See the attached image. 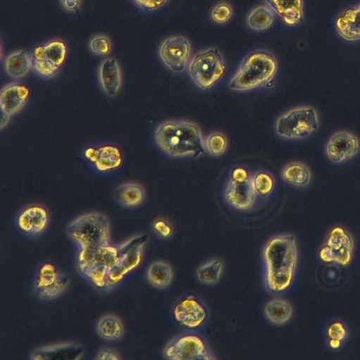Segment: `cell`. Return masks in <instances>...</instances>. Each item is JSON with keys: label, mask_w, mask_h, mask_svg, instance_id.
I'll return each mask as SVG.
<instances>
[{"label": "cell", "mask_w": 360, "mask_h": 360, "mask_svg": "<svg viewBox=\"0 0 360 360\" xmlns=\"http://www.w3.org/2000/svg\"><path fill=\"white\" fill-rule=\"evenodd\" d=\"M66 53V46L61 41H52L37 46L31 56L32 68L42 77L51 78L59 71Z\"/></svg>", "instance_id": "4fadbf2b"}, {"label": "cell", "mask_w": 360, "mask_h": 360, "mask_svg": "<svg viewBox=\"0 0 360 360\" xmlns=\"http://www.w3.org/2000/svg\"><path fill=\"white\" fill-rule=\"evenodd\" d=\"M99 82L104 92L113 97L118 94L121 86V72L115 58L105 59L99 69Z\"/></svg>", "instance_id": "603a6c76"}, {"label": "cell", "mask_w": 360, "mask_h": 360, "mask_svg": "<svg viewBox=\"0 0 360 360\" xmlns=\"http://www.w3.org/2000/svg\"><path fill=\"white\" fill-rule=\"evenodd\" d=\"M61 1L63 6L71 12H77L80 4V0H61Z\"/></svg>", "instance_id": "ab89813d"}, {"label": "cell", "mask_w": 360, "mask_h": 360, "mask_svg": "<svg viewBox=\"0 0 360 360\" xmlns=\"http://www.w3.org/2000/svg\"><path fill=\"white\" fill-rule=\"evenodd\" d=\"M29 88L19 82H12L1 89L0 96L1 110L10 116L20 111L28 102Z\"/></svg>", "instance_id": "d6986e66"}, {"label": "cell", "mask_w": 360, "mask_h": 360, "mask_svg": "<svg viewBox=\"0 0 360 360\" xmlns=\"http://www.w3.org/2000/svg\"><path fill=\"white\" fill-rule=\"evenodd\" d=\"M223 269L221 259H213L201 264L197 271L199 281L206 284L216 283L220 279Z\"/></svg>", "instance_id": "1f68e13d"}, {"label": "cell", "mask_w": 360, "mask_h": 360, "mask_svg": "<svg viewBox=\"0 0 360 360\" xmlns=\"http://www.w3.org/2000/svg\"><path fill=\"white\" fill-rule=\"evenodd\" d=\"M82 157L92 169L100 173L113 172L123 162L120 148L110 143L89 146L83 150Z\"/></svg>", "instance_id": "5bb4252c"}, {"label": "cell", "mask_w": 360, "mask_h": 360, "mask_svg": "<svg viewBox=\"0 0 360 360\" xmlns=\"http://www.w3.org/2000/svg\"><path fill=\"white\" fill-rule=\"evenodd\" d=\"M360 150L358 138L347 131H338L332 134L325 145V154L335 164L343 163L356 156Z\"/></svg>", "instance_id": "2e32d148"}, {"label": "cell", "mask_w": 360, "mask_h": 360, "mask_svg": "<svg viewBox=\"0 0 360 360\" xmlns=\"http://www.w3.org/2000/svg\"><path fill=\"white\" fill-rule=\"evenodd\" d=\"M263 283L272 294L282 295L293 285L298 263L296 238L290 234L271 237L263 248Z\"/></svg>", "instance_id": "6da1fadb"}, {"label": "cell", "mask_w": 360, "mask_h": 360, "mask_svg": "<svg viewBox=\"0 0 360 360\" xmlns=\"http://www.w3.org/2000/svg\"><path fill=\"white\" fill-rule=\"evenodd\" d=\"M119 259L118 245L92 247L77 250V266L80 273L93 287L106 291L109 272Z\"/></svg>", "instance_id": "277c9868"}, {"label": "cell", "mask_w": 360, "mask_h": 360, "mask_svg": "<svg viewBox=\"0 0 360 360\" xmlns=\"http://www.w3.org/2000/svg\"><path fill=\"white\" fill-rule=\"evenodd\" d=\"M147 278L155 288H165L172 281L173 271L171 267L163 262H152L147 268Z\"/></svg>", "instance_id": "f1b7e54d"}, {"label": "cell", "mask_w": 360, "mask_h": 360, "mask_svg": "<svg viewBox=\"0 0 360 360\" xmlns=\"http://www.w3.org/2000/svg\"><path fill=\"white\" fill-rule=\"evenodd\" d=\"M15 222L20 232L30 237H36L47 229L49 214L42 205H30L18 214Z\"/></svg>", "instance_id": "e0dca14e"}, {"label": "cell", "mask_w": 360, "mask_h": 360, "mask_svg": "<svg viewBox=\"0 0 360 360\" xmlns=\"http://www.w3.org/2000/svg\"><path fill=\"white\" fill-rule=\"evenodd\" d=\"M171 316L180 327L187 330H196L205 323L208 311L201 299L189 293L182 295L174 302Z\"/></svg>", "instance_id": "7c38bea8"}, {"label": "cell", "mask_w": 360, "mask_h": 360, "mask_svg": "<svg viewBox=\"0 0 360 360\" xmlns=\"http://www.w3.org/2000/svg\"><path fill=\"white\" fill-rule=\"evenodd\" d=\"M32 68L31 56L24 51L11 53L5 60V70L13 78L24 77Z\"/></svg>", "instance_id": "4316f807"}, {"label": "cell", "mask_w": 360, "mask_h": 360, "mask_svg": "<svg viewBox=\"0 0 360 360\" xmlns=\"http://www.w3.org/2000/svg\"><path fill=\"white\" fill-rule=\"evenodd\" d=\"M265 314L271 323L283 325L291 319L292 307L288 302L284 300L273 299L266 305Z\"/></svg>", "instance_id": "83f0119b"}, {"label": "cell", "mask_w": 360, "mask_h": 360, "mask_svg": "<svg viewBox=\"0 0 360 360\" xmlns=\"http://www.w3.org/2000/svg\"><path fill=\"white\" fill-rule=\"evenodd\" d=\"M266 5L289 27L297 26L304 19V0H263Z\"/></svg>", "instance_id": "7402d4cb"}, {"label": "cell", "mask_w": 360, "mask_h": 360, "mask_svg": "<svg viewBox=\"0 0 360 360\" xmlns=\"http://www.w3.org/2000/svg\"><path fill=\"white\" fill-rule=\"evenodd\" d=\"M69 282L68 276L56 264L43 262L35 271L32 290L39 299L49 300L63 294L68 287Z\"/></svg>", "instance_id": "30bf717a"}, {"label": "cell", "mask_w": 360, "mask_h": 360, "mask_svg": "<svg viewBox=\"0 0 360 360\" xmlns=\"http://www.w3.org/2000/svg\"><path fill=\"white\" fill-rule=\"evenodd\" d=\"M139 7L146 12L157 10L168 0H134Z\"/></svg>", "instance_id": "74e56055"}, {"label": "cell", "mask_w": 360, "mask_h": 360, "mask_svg": "<svg viewBox=\"0 0 360 360\" xmlns=\"http://www.w3.org/2000/svg\"><path fill=\"white\" fill-rule=\"evenodd\" d=\"M275 19L274 12L266 5L259 6L252 10L247 22L249 27L256 31L269 28Z\"/></svg>", "instance_id": "4dcf8cb0"}, {"label": "cell", "mask_w": 360, "mask_h": 360, "mask_svg": "<svg viewBox=\"0 0 360 360\" xmlns=\"http://www.w3.org/2000/svg\"><path fill=\"white\" fill-rule=\"evenodd\" d=\"M97 360H119L121 357L115 351L109 349H100L94 356Z\"/></svg>", "instance_id": "f35d334b"}, {"label": "cell", "mask_w": 360, "mask_h": 360, "mask_svg": "<svg viewBox=\"0 0 360 360\" xmlns=\"http://www.w3.org/2000/svg\"><path fill=\"white\" fill-rule=\"evenodd\" d=\"M89 48L97 55L106 56L110 52L111 43L106 36L97 35L90 40Z\"/></svg>", "instance_id": "d590c367"}, {"label": "cell", "mask_w": 360, "mask_h": 360, "mask_svg": "<svg viewBox=\"0 0 360 360\" xmlns=\"http://www.w3.org/2000/svg\"><path fill=\"white\" fill-rule=\"evenodd\" d=\"M97 334L106 340H118L123 335L124 328L121 321L116 316H102L96 325Z\"/></svg>", "instance_id": "484cf974"}, {"label": "cell", "mask_w": 360, "mask_h": 360, "mask_svg": "<svg viewBox=\"0 0 360 360\" xmlns=\"http://www.w3.org/2000/svg\"><path fill=\"white\" fill-rule=\"evenodd\" d=\"M252 181L257 196L266 198L274 191L275 179L270 172L266 170L260 169L255 172L252 175Z\"/></svg>", "instance_id": "d6a6232c"}, {"label": "cell", "mask_w": 360, "mask_h": 360, "mask_svg": "<svg viewBox=\"0 0 360 360\" xmlns=\"http://www.w3.org/2000/svg\"><path fill=\"white\" fill-rule=\"evenodd\" d=\"M281 176L286 183L297 188L309 186L312 177L310 169L305 164L297 161L287 164L283 168Z\"/></svg>", "instance_id": "d4e9b609"}, {"label": "cell", "mask_w": 360, "mask_h": 360, "mask_svg": "<svg viewBox=\"0 0 360 360\" xmlns=\"http://www.w3.org/2000/svg\"><path fill=\"white\" fill-rule=\"evenodd\" d=\"M158 146L168 156L175 158H197L206 150L199 127L187 120H166L154 130Z\"/></svg>", "instance_id": "7a4b0ae2"}, {"label": "cell", "mask_w": 360, "mask_h": 360, "mask_svg": "<svg viewBox=\"0 0 360 360\" xmlns=\"http://www.w3.org/2000/svg\"><path fill=\"white\" fill-rule=\"evenodd\" d=\"M66 233L77 250L111 244L110 224L102 213L89 212L73 219Z\"/></svg>", "instance_id": "5b68a950"}, {"label": "cell", "mask_w": 360, "mask_h": 360, "mask_svg": "<svg viewBox=\"0 0 360 360\" xmlns=\"http://www.w3.org/2000/svg\"><path fill=\"white\" fill-rule=\"evenodd\" d=\"M169 360H209L214 359L204 339L194 333H182L170 340L163 351Z\"/></svg>", "instance_id": "8fae6325"}, {"label": "cell", "mask_w": 360, "mask_h": 360, "mask_svg": "<svg viewBox=\"0 0 360 360\" xmlns=\"http://www.w3.org/2000/svg\"><path fill=\"white\" fill-rule=\"evenodd\" d=\"M354 247L351 234L343 226L336 225L328 233L318 258L325 264L346 266L352 262Z\"/></svg>", "instance_id": "9c48e42d"}, {"label": "cell", "mask_w": 360, "mask_h": 360, "mask_svg": "<svg viewBox=\"0 0 360 360\" xmlns=\"http://www.w3.org/2000/svg\"><path fill=\"white\" fill-rule=\"evenodd\" d=\"M206 150L213 157L221 156L228 147V140L225 135L218 131L209 134L204 139Z\"/></svg>", "instance_id": "836d02e7"}, {"label": "cell", "mask_w": 360, "mask_h": 360, "mask_svg": "<svg viewBox=\"0 0 360 360\" xmlns=\"http://www.w3.org/2000/svg\"><path fill=\"white\" fill-rule=\"evenodd\" d=\"M152 229L155 234L162 239H166L173 234L172 225L162 218H158L153 221Z\"/></svg>", "instance_id": "8d00e7d4"}, {"label": "cell", "mask_w": 360, "mask_h": 360, "mask_svg": "<svg viewBox=\"0 0 360 360\" xmlns=\"http://www.w3.org/2000/svg\"><path fill=\"white\" fill-rule=\"evenodd\" d=\"M318 113L312 106L292 108L280 115L275 124L278 136L285 140H302L318 130Z\"/></svg>", "instance_id": "8992f818"}, {"label": "cell", "mask_w": 360, "mask_h": 360, "mask_svg": "<svg viewBox=\"0 0 360 360\" xmlns=\"http://www.w3.org/2000/svg\"><path fill=\"white\" fill-rule=\"evenodd\" d=\"M84 354L82 347L75 343H62L35 349L29 358L33 360H78Z\"/></svg>", "instance_id": "ac0fdd59"}, {"label": "cell", "mask_w": 360, "mask_h": 360, "mask_svg": "<svg viewBox=\"0 0 360 360\" xmlns=\"http://www.w3.org/2000/svg\"><path fill=\"white\" fill-rule=\"evenodd\" d=\"M278 69V61L273 53L265 50L254 51L242 60L228 87L243 92L266 87L273 82Z\"/></svg>", "instance_id": "3957f363"}, {"label": "cell", "mask_w": 360, "mask_h": 360, "mask_svg": "<svg viewBox=\"0 0 360 360\" xmlns=\"http://www.w3.org/2000/svg\"><path fill=\"white\" fill-rule=\"evenodd\" d=\"M232 15L231 6L225 2L216 5L211 11V19L216 23L223 24L227 22Z\"/></svg>", "instance_id": "e575fe53"}, {"label": "cell", "mask_w": 360, "mask_h": 360, "mask_svg": "<svg viewBox=\"0 0 360 360\" xmlns=\"http://www.w3.org/2000/svg\"><path fill=\"white\" fill-rule=\"evenodd\" d=\"M114 197L123 207L134 208L139 206L144 202L145 191L141 185L134 182H127L116 188Z\"/></svg>", "instance_id": "cb8c5ba5"}, {"label": "cell", "mask_w": 360, "mask_h": 360, "mask_svg": "<svg viewBox=\"0 0 360 360\" xmlns=\"http://www.w3.org/2000/svg\"><path fill=\"white\" fill-rule=\"evenodd\" d=\"M11 116L1 110V129H2L8 122Z\"/></svg>", "instance_id": "60d3db41"}, {"label": "cell", "mask_w": 360, "mask_h": 360, "mask_svg": "<svg viewBox=\"0 0 360 360\" xmlns=\"http://www.w3.org/2000/svg\"><path fill=\"white\" fill-rule=\"evenodd\" d=\"M256 196L248 169L243 166L234 167L224 188L225 202L237 210H248L254 207Z\"/></svg>", "instance_id": "ba28073f"}, {"label": "cell", "mask_w": 360, "mask_h": 360, "mask_svg": "<svg viewBox=\"0 0 360 360\" xmlns=\"http://www.w3.org/2000/svg\"><path fill=\"white\" fill-rule=\"evenodd\" d=\"M337 34L345 41L360 40V3L343 10L335 21Z\"/></svg>", "instance_id": "ffe728a7"}, {"label": "cell", "mask_w": 360, "mask_h": 360, "mask_svg": "<svg viewBox=\"0 0 360 360\" xmlns=\"http://www.w3.org/2000/svg\"><path fill=\"white\" fill-rule=\"evenodd\" d=\"M143 250L144 245H140L125 254L119 252L120 259L108 274L106 290L118 285L128 274L140 264L143 258Z\"/></svg>", "instance_id": "44dd1931"}, {"label": "cell", "mask_w": 360, "mask_h": 360, "mask_svg": "<svg viewBox=\"0 0 360 360\" xmlns=\"http://www.w3.org/2000/svg\"><path fill=\"white\" fill-rule=\"evenodd\" d=\"M348 330L343 322L335 320L330 322L325 329V337L328 347L332 350L342 348L348 338Z\"/></svg>", "instance_id": "f546056e"}, {"label": "cell", "mask_w": 360, "mask_h": 360, "mask_svg": "<svg viewBox=\"0 0 360 360\" xmlns=\"http://www.w3.org/2000/svg\"><path fill=\"white\" fill-rule=\"evenodd\" d=\"M159 54L163 63L170 70L177 73L182 72L190 62L191 45L185 37H170L163 41Z\"/></svg>", "instance_id": "9a60e30c"}, {"label": "cell", "mask_w": 360, "mask_h": 360, "mask_svg": "<svg viewBox=\"0 0 360 360\" xmlns=\"http://www.w3.org/2000/svg\"><path fill=\"white\" fill-rule=\"evenodd\" d=\"M226 65L222 54L216 48H209L197 52L190 60L187 72L194 83L202 90H208L223 78Z\"/></svg>", "instance_id": "52a82bcc"}]
</instances>
